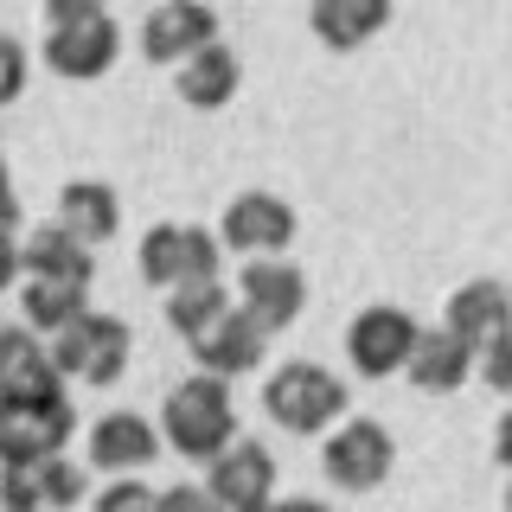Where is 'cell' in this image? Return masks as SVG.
Returning <instances> with one entry per match:
<instances>
[{"label":"cell","instance_id":"8","mask_svg":"<svg viewBox=\"0 0 512 512\" xmlns=\"http://www.w3.org/2000/svg\"><path fill=\"white\" fill-rule=\"evenodd\" d=\"M237 308H244L263 333H282L288 320L308 308V276L288 256H250L237 276Z\"/></svg>","mask_w":512,"mask_h":512},{"label":"cell","instance_id":"9","mask_svg":"<svg viewBox=\"0 0 512 512\" xmlns=\"http://www.w3.org/2000/svg\"><path fill=\"white\" fill-rule=\"evenodd\" d=\"M84 468L77 461H7L0 468V512H71L84 500Z\"/></svg>","mask_w":512,"mask_h":512},{"label":"cell","instance_id":"24","mask_svg":"<svg viewBox=\"0 0 512 512\" xmlns=\"http://www.w3.org/2000/svg\"><path fill=\"white\" fill-rule=\"evenodd\" d=\"M20 314H26L32 333L58 340L71 320L90 314V295H84V288H64V282H26V288H20Z\"/></svg>","mask_w":512,"mask_h":512},{"label":"cell","instance_id":"31","mask_svg":"<svg viewBox=\"0 0 512 512\" xmlns=\"http://www.w3.org/2000/svg\"><path fill=\"white\" fill-rule=\"evenodd\" d=\"M13 224H20V192H13L7 160H0V231H13Z\"/></svg>","mask_w":512,"mask_h":512},{"label":"cell","instance_id":"26","mask_svg":"<svg viewBox=\"0 0 512 512\" xmlns=\"http://www.w3.org/2000/svg\"><path fill=\"white\" fill-rule=\"evenodd\" d=\"M26 77H32V64H26V45L0 32V109H7V103H20V96H26Z\"/></svg>","mask_w":512,"mask_h":512},{"label":"cell","instance_id":"18","mask_svg":"<svg viewBox=\"0 0 512 512\" xmlns=\"http://www.w3.org/2000/svg\"><path fill=\"white\" fill-rule=\"evenodd\" d=\"M308 26L327 52H359L391 26V0H308Z\"/></svg>","mask_w":512,"mask_h":512},{"label":"cell","instance_id":"5","mask_svg":"<svg viewBox=\"0 0 512 512\" xmlns=\"http://www.w3.org/2000/svg\"><path fill=\"white\" fill-rule=\"evenodd\" d=\"M128 352H135L128 320L90 308L84 320H71V327L52 340V365H58L64 378H84V384H116L128 372Z\"/></svg>","mask_w":512,"mask_h":512},{"label":"cell","instance_id":"27","mask_svg":"<svg viewBox=\"0 0 512 512\" xmlns=\"http://www.w3.org/2000/svg\"><path fill=\"white\" fill-rule=\"evenodd\" d=\"M160 512H231V506H224L212 487H192V480H180V487H160Z\"/></svg>","mask_w":512,"mask_h":512},{"label":"cell","instance_id":"32","mask_svg":"<svg viewBox=\"0 0 512 512\" xmlns=\"http://www.w3.org/2000/svg\"><path fill=\"white\" fill-rule=\"evenodd\" d=\"M493 461H500L506 480H512V410H500V423H493Z\"/></svg>","mask_w":512,"mask_h":512},{"label":"cell","instance_id":"1","mask_svg":"<svg viewBox=\"0 0 512 512\" xmlns=\"http://www.w3.org/2000/svg\"><path fill=\"white\" fill-rule=\"evenodd\" d=\"M160 442L180 448L186 461H218L224 448L237 442V397H231V378H212V372H192L167 391L160 404Z\"/></svg>","mask_w":512,"mask_h":512},{"label":"cell","instance_id":"4","mask_svg":"<svg viewBox=\"0 0 512 512\" xmlns=\"http://www.w3.org/2000/svg\"><path fill=\"white\" fill-rule=\"evenodd\" d=\"M224 237L205 231V224H154L141 237V282L148 288H186V282H218V263H224Z\"/></svg>","mask_w":512,"mask_h":512},{"label":"cell","instance_id":"33","mask_svg":"<svg viewBox=\"0 0 512 512\" xmlns=\"http://www.w3.org/2000/svg\"><path fill=\"white\" fill-rule=\"evenodd\" d=\"M269 512H327V506H320V500H308V493H301V500H276Z\"/></svg>","mask_w":512,"mask_h":512},{"label":"cell","instance_id":"3","mask_svg":"<svg viewBox=\"0 0 512 512\" xmlns=\"http://www.w3.org/2000/svg\"><path fill=\"white\" fill-rule=\"evenodd\" d=\"M77 436V410L64 391L45 397H0V468L7 461H52Z\"/></svg>","mask_w":512,"mask_h":512},{"label":"cell","instance_id":"19","mask_svg":"<svg viewBox=\"0 0 512 512\" xmlns=\"http://www.w3.org/2000/svg\"><path fill=\"white\" fill-rule=\"evenodd\" d=\"M96 276V256L84 237H71L64 224H39V231L26 237V282H64V288H90Z\"/></svg>","mask_w":512,"mask_h":512},{"label":"cell","instance_id":"12","mask_svg":"<svg viewBox=\"0 0 512 512\" xmlns=\"http://www.w3.org/2000/svg\"><path fill=\"white\" fill-rule=\"evenodd\" d=\"M205 45H218V13L205 0H160L148 20H141V58L148 64H173L180 71Z\"/></svg>","mask_w":512,"mask_h":512},{"label":"cell","instance_id":"17","mask_svg":"<svg viewBox=\"0 0 512 512\" xmlns=\"http://www.w3.org/2000/svg\"><path fill=\"white\" fill-rule=\"evenodd\" d=\"M404 372H410L416 391L442 397V391H461V384L480 372V352L461 340V333H448V327H423V340H416Z\"/></svg>","mask_w":512,"mask_h":512},{"label":"cell","instance_id":"16","mask_svg":"<svg viewBox=\"0 0 512 512\" xmlns=\"http://www.w3.org/2000/svg\"><path fill=\"white\" fill-rule=\"evenodd\" d=\"M192 359H199V372H212V378H244V372H256V365L269 359V333L256 327L244 308H231L205 340H192Z\"/></svg>","mask_w":512,"mask_h":512},{"label":"cell","instance_id":"30","mask_svg":"<svg viewBox=\"0 0 512 512\" xmlns=\"http://www.w3.org/2000/svg\"><path fill=\"white\" fill-rule=\"evenodd\" d=\"M103 13V0H45V26H64V20H90Z\"/></svg>","mask_w":512,"mask_h":512},{"label":"cell","instance_id":"21","mask_svg":"<svg viewBox=\"0 0 512 512\" xmlns=\"http://www.w3.org/2000/svg\"><path fill=\"white\" fill-rule=\"evenodd\" d=\"M58 224L71 237H84V244H109V237L122 231V199H116V186H103V180H64L58 186Z\"/></svg>","mask_w":512,"mask_h":512},{"label":"cell","instance_id":"2","mask_svg":"<svg viewBox=\"0 0 512 512\" xmlns=\"http://www.w3.org/2000/svg\"><path fill=\"white\" fill-rule=\"evenodd\" d=\"M263 410L276 416L288 436H333L346 423V378L327 372V365H276L263 384Z\"/></svg>","mask_w":512,"mask_h":512},{"label":"cell","instance_id":"22","mask_svg":"<svg viewBox=\"0 0 512 512\" xmlns=\"http://www.w3.org/2000/svg\"><path fill=\"white\" fill-rule=\"evenodd\" d=\"M173 84H180V103L192 109H224L244 84V64H237L231 45H205V52H192L180 71H173Z\"/></svg>","mask_w":512,"mask_h":512},{"label":"cell","instance_id":"25","mask_svg":"<svg viewBox=\"0 0 512 512\" xmlns=\"http://www.w3.org/2000/svg\"><path fill=\"white\" fill-rule=\"evenodd\" d=\"M90 512H160V493L154 487H141L135 474H122V480H109L103 493H96V506Z\"/></svg>","mask_w":512,"mask_h":512},{"label":"cell","instance_id":"10","mask_svg":"<svg viewBox=\"0 0 512 512\" xmlns=\"http://www.w3.org/2000/svg\"><path fill=\"white\" fill-rule=\"evenodd\" d=\"M224 250H237L250 263V256H282L295 244V205L276 199V192H237L231 205H224V224H218Z\"/></svg>","mask_w":512,"mask_h":512},{"label":"cell","instance_id":"7","mask_svg":"<svg viewBox=\"0 0 512 512\" xmlns=\"http://www.w3.org/2000/svg\"><path fill=\"white\" fill-rule=\"evenodd\" d=\"M416 340H423V327H416L404 308L378 301V308H359V314H352L346 359H352V372H359V378H391V372H404V365H410Z\"/></svg>","mask_w":512,"mask_h":512},{"label":"cell","instance_id":"20","mask_svg":"<svg viewBox=\"0 0 512 512\" xmlns=\"http://www.w3.org/2000/svg\"><path fill=\"white\" fill-rule=\"evenodd\" d=\"M154 455H160V436H154L148 416H135V410H109L103 423L90 429V461L103 474H135V468H148Z\"/></svg>","mask_w":512,"mask_h":512},{"label":"cell","instance_id":"11","mask_svg":"<svg viewBox=\"0 0 512 512\" xmlns=\"http://www.w3.org/2000/svg\"><path fill=\"white\" fill-rule=\"evenodd\" d=\"M116 58H122V26L109 20V13L45 26V64H52L58 77H71V84H90V77H103Z\"/></svg>","mask_w":512,"mask_h":512},{"label":"cell","instance_id":"28","mask_svg":"<svg viewBox=\"0 0 512 512\" xmlns=\"http://www.w3.org/2000/svg\"><path fill=\"white\" fill-rule=\"evenodd\" d=\"M480 378H487L500 397H512V327H506L487 352H480Z\"/></svg>","mask_w":512,"mask_h":512},{"label":"cell","instance_id":"6","mask_svg":"<svg viewBox=\"0 0 512 512\" xmlns=\"http://www.w3.org/2000/svg\"><path fill=\"white\" fill-rule=\"evenodd\" d=\"M391 461H397V442H391V429H384L378 416H346V423L327 436V448H320V468H327V480L346 487V493L384 487Z\"/></svg>","mask_w":512,"mask_h":512},{"label":"cell","instance_id":"15","mask_svg":"<svg viewBox=\"0 0 512 512\" xmlns=\"http://www.w3.org/2000/svg\"><path fill=\"white\" fill-rule=\"evenodd\" d=\"M442 327L461 333L474 352H487V346L512 327V295H506V282H493V276L461 282L455 295H448V308H442Z\"/></svg>","mask_w":512,"mask_h":512},{"label":"cell","instance_id":"13","mask_svg":"<svg viewBox=\"0 0 512 512\" xmlns=\"http://www.w3.org/2000/svg\"><path fill=\"white\" fill-rule=\"evenodd\" d=\"M205 487L231 512H269L276 506V455H269L263 442L237 436L218 461H205Z\"/></svg>","mask_w":512,"mask_h":512},{"label":"cell","instance_id":"23","mask_svg":"<svg viewBox=\"0 0 512 512\" xmlns=\"http://www.w3.org/2000/svg\"><path fill=\"white\" fill-rule=\"evenodd\" d=\"M231 308H237V301H231V288H224V282H186V288H173V295H167V327L192 346V340H205V333H212Z\"/></svg>","mask_w":512,"mask_h":512},{"label":"cell","instance_id":"34","mask_svg":"<svg viewBox=\"0 0 512 512\" xmlns=\"http://www.w3.org/2000/svg\"><path fill=\"white\" fill-rule=\"evenodd\" d=\"M506 512H512V480H506Z\"/></svg>","mask_w":512,"mask_h":512},{"label":"cell","instance_id":"14","mask_svg":"<svg viewBox=\"0 0 512 512\" xmlns=\"http://www.w3.org/2000/svg\"><path fill=\"white\" fill-rule=\"evenodd\" d=\"M64 391V372L52 365V340L20 327H0V397H45Z\"/></svg>","mask_w":512,"mask_h":512},{"label":"cell","instance_id":"29","mask_svg":"<svg viewBox=\"0 0 512 512\" xmlns=\"http://www.w3.org/2000/svg\"><path fill=\"white\" fill-rule=\"evenodd\" d=\"M20 276H26V244L13 231H0V295H7Z\"/></svg>","mask_w":512,"mask_h":512}]
</instances>
